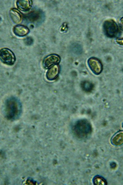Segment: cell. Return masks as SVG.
<instances>
[{"mask_svg": "<svg viewBox=\"0 0 123 185\" xmlns=\"http://www.w3.org/2000/svg\"><path fill=\"white\" fill-rule=\"evenodd\" d=\"M5 113L6 117L10 120L18 119L22 112V105L19 100L14 97H11L6 101Z\"/></svg>", "mask_w": 123, "mask_h": 185, "instance_id": "1", "label": "cell"}, {"mask_svg": "<svg viewBox=\"0 0 123 185\" xmlns=\"http://www.w3.org/2000/svg\"><path fill=\"white\" fill-rule=\"evenodd\" d=\"M103 29L105 35L108 37L113 38L118 36L121 33V29L113 20H106L103 24Z\"/></svg>", "mask_w": 123, "mask_h": 185, "instance_id": "2", "label": "cell"}, {"mask_svg": "<svg viewBox=\"0 0 123 185\" xmlns=\"http://www.w3.org/2000/svg\"><path fill=\"white\" fill-rule=\"evenodd\" d=\"M0 60L6 64L12 65L16 61V57L10 49L6 48H2L0 50Z\"/></svg>", "mask_w": 123, "mask_h": 185, "instance_id": "3", "label": "cell"}, {"mask_svg": "<svg viewBox=\"0 0 123 185\" xmlns=\"http://www.w3.org/2000/svg\"><path fill=\"white\" fill-rule=\"evenodd\" d=\"M87 63L90 69L95 75H98L102 72V64L100 60L97 58L91 57L88 60Z\"/></svg>", "mask_w": 123, "mask_h": 185, "instance_id": "4", "label": "cell"}, {"mask_svg": "<svg viewBox=\"0 0 123 185\" xmlns=\"http://www.w3.org/2000/svg\"><path fill=\"white\" fill-rule=\"evenodd\" d=\"M60 60L61 58L59 55L55 54H51L44 58L43 66L45 68H49L53 65L59 63Z\"/></svg>", "mask_w": 123, "mask_h": 185, "instance_id": "5", "label": "cell"}, {"mask_svg": "<svg viewBox=\"0 0 123 185\" xmlns=\"http://www.w3.org/2000/svg\"><path fill=\"white\" fill-rule=\"evenodd\" d=\"M90 124L86 121H79L75 127V130L78 134L84 135H87L91 130Z\"/></svg>", "mask_w": 123, "mask_h": 185, "instance_id": "6", "label": "cell"}, {"mask_svg": "<svg viewBox=\"0 0 123 185\" xmlns=\"http://www.w3.org/2000/svg\"><path fill=\"white\" fill-rule=\"evenodd\" d=\"M60 71V67L58 64L53 65L49 68L46 73V77L49 80L55 79L58 76Z\"/></svg>", "mask_w": 123, "mask_h": 185, "instance_id": "7", "label": "cell"}, {"mask_svg": "<svg viewBox=\"0 0 123 185\" xmlns=\"http://www.w3.org/2000/svg\"><path fill=\"white\" fill-rule=\"evenodd\" d=\"M13 31L16 35L20 37L26 36L30 32V30L28 27L21 24H18L14 26Z\"/></svg>", "mask_w": 123, "mask_h": 185, "instance_id": "8", "label": "cell"}, {"mask_svg": "<svg viewBox=\"0 0 123 185\" xmlns=\"http://www.w3.org/2000/svg\"><path fill=\"white\" fill-rule=\"evenodd\" d=\"M32 4V1L30 0H19L16 2L17 8L21 10L24 11L29 10Z\"/></svg>", "mask_w": 123, "mask_h": 185, "instance_id": "9", "label": "cell"}, {"mask_svg": "<svg viewBox=\"0 0 123 185\" xmlns=\"http://www.w3.org/2000/svg\"><path fill=\"white\" fill-rule=\"evenodd\" d=\"M9 13L10 18L14 23L18 24L21 22L22 15L21 13L17 9L15 8L11 9Z\"/></svg>", "mask_w": 123, "mask_h": 185, "instance_id": "10", "label": "cell"}, {"mask_svg": "<svg viewBox=\"0 0 123 185\" xmlns=\"http://www.w3.org/2000/svg\"><path fill=\"white\" fill-rule=\"evenodd\" d=\"M112 143L115 145H120L123 143V132H120L115 134L112 138Z\"/></svg>", "mask_w": 123, "mask_h": 185, "instance_id": "11", "label": "cell"}, {"mask_svg": "<svg viewBox=\"0 0 123 185\" xmlns=\"http://www.w3.org/2000/svg\"><path fill=\"white\" fill-rule=\"evenodd\" d=\"M93 183L95 185H106L107 182L102 177L97 176L94 178Z\"/></svg>", "mask_w": 123, "mask_h": 185, "instance_id": "12", "label": "cell"}, {"mask_svg": "<svg viewBox=\"0 0 123 185\" xmlns=\"http://www.w3.org/2000/svg\"><path fill=\"white\" fill-rule=\"evenodd\" d=\"M25 43L28 45H31L33 42V40L30 37H28L26 38L24 40Z\"/></svg>", "mask_w": 123, "mask_h": 185, "instance_id": "13", "label": "cell"}, {"mask_svg": "<svg viewBox=\"0 0 123 185\" xmlns=\"http://www.w3.org/2000/svg\"><path fill=\"white\" fill-rule=\"evenodd\" d=\"M117 41L118 43L120 44H122V39H117Z\"/></svg>", "mask_w": 123, "mask_h": 185, "instance_id": "14", "label": "cell"}]
</instances>
